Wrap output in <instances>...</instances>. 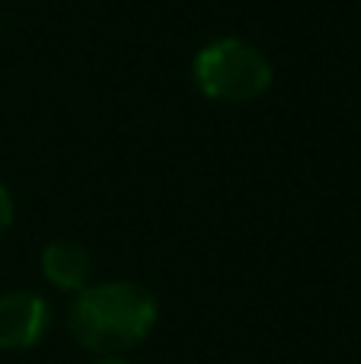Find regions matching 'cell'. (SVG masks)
<instances>
[{"instance_id":"1","label":"cell","mask_w":361,"mask_h":364,"mask_svg":"<svg viewBox=\"0 0 361 364\" xmlns=\"http://www.w3.org/2000/svg\"><path fill=\"white\" fill-rule=\"evenodd\" d=\"M160 320V304L144 284L128 278L90 282L68 307V329L93 355H125L147 342Z\"/></svg>"},{"instance_id":"2","label":"cell","mask_w":361,"mask_h":364,"mask_svg":"<svg viewBox=\"0 0 361 364\" xmlns=\"http://www.w3.org/2000/svg\"><path fill=\"white\" fill-rule=\"evenodd\" d=\"M192 80L208 102L249 106L272 90L275 68L256 42L243 36H221L195 51Z\"/></svg>"},{"instance_id":"3","label":"cell","mask_w":361,"mask_h":364,"mask_svg":"<svg viewBox=\"0 0 361 364\" xmlns=\"http://www.w3.org/2000/svg\"><path fill=\"white\" fill-rule=\"evenodd\" d=\"M51 307L38 291H0V352H29L48 336Z\"/></svg>"},{"instance_id":"4","label":"cell","mask_w":361,"mask_h":364,"mask_svg":"<svg viewBox=\"0 0 361 364\" xmlns=\"http://www.w3.org/2000/svg\"><path fill=\"white\" fill-rule=\"evenodd\" d=\"M42 278L58 291L77 294L93 282V256L77 240H51L42 250Z\"/></svg>"},{"instance_id":"5","label":"cell","mask_w":361,"mask_h":364,"mask_svg":"<svg viewBox=\"0 0 361 364\" xmlns=\"http://www.w3.org/2000/svg\"><path fill=\"white\" fill-rule=\"evenodd\" d=\"M13 218H16V205H13V195L10 188L0 182V237L13 227Z\"/></svg>"},{"instance_id":"6","label":"cell","mask_w":361,"mask_h":364,"mask_svg":"<svg viewBox=\"0 0 361 364\" xmlns=\"http://www.w3.org/2000/svg\"><path fill=\"white\" fill-rule=\"evenodd\" d=\"M90 364H131L125 355H96Z\"/></svg>"}]
</instances>
